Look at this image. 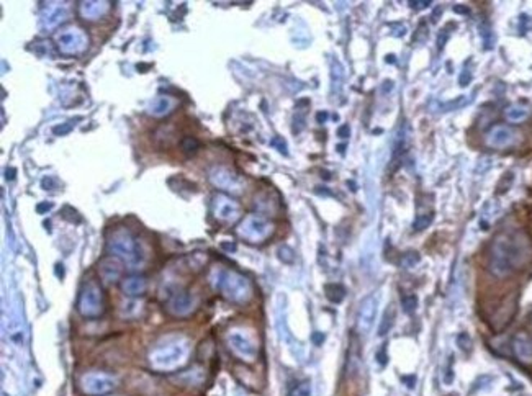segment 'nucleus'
Wrapping results in <instances>:
<instances>
[{
	"label": "nucleus",
	"instance_id": "obj_15",
	"mask_svg": "<svg viewBox=\"0 0 532 396\" xmlns=\"http://www.w3.org/2000/svg\"><path fill=\"white\" fill-rule=\"evenodd\" d=\"M123 261L115 256H107L98 262V275L105 283H115L122 278Z\"/></svg>",
	"mask_w": 532,
	"mask_h": 396
},
{
	"label": "nucleus",
	"instance_id": "obj_32",
	"mask_svg": "<svg viewBox=\"0 0 532 396\" xmlns=\"http://www.w3.org/2000/svg\"><path fill=\"white\" fill-rule=\"evenodd\" d=\"M270 144H272V148H275L277 151H279L280 154H285V156H287V154H288L287 141H285L282 136H275L274 140L270 141Z\"/></svg>",
	"mask_w": 532,
	"mask_h": 396
},
{
	"label": "nucleus",
	"instance_id": "obj_13",
	"mask_svg": "<svg viewBox=\"0 0 532 396\" xmlns=\"http://www.w3.org/2000/svg\"><path fill=\"white\" fill-rule=\"evenodd\" d=\"M195 308V298L187 290H175L174 294L169 295L166 301V309L169 314L175 318L189 316Z\"/></svg>",
	"mask_w": 532,
	"mask_h": 396
},
{
	"label": "nucleus",
	"instance_id": "obj_26",
	"mask_svg": "<svg viewBox=\"0 0 532 396\" xmlns=\"http://www.w3.org/2000/svg\"><path fill=\"white\" fill-rule=\"evenodd\" d=\"M33 50H34V53L40 56V58H51V59H53L54 56H56V51L53 48V45H51V43L46 41V40L36 43Z\"/></svg>",
	"mask_w": 532,
	"mask_h": 396
},
{
	"label": "nucleus",
	"instance_id": "obj_34",
	"mask_svg": "<svg viewBox=\"0 0 532 396\" xmlns=\"http://www.w3.org/2000/svg\"><path fill=\"white\" fill-rule=\"evenodd\" d=\"M431 6L429 0H419V2H416V0H411L409 2V7L413 8V10H425V8H427Z\"/></svg>",
	"mask_w": 532,
	"mask_h": 396
},
{
	"label": "nucleus",
	"instance_id": "obj_19",
	"mask_svg": "<svg viewBox=\"0 0 532 396\" xmlns=\"http://www.w3.org/2000/svg\"><path fill=\"white\" fill-rule=\"evenodd\" d=\"M66 20H67V8L64 6H59V3H54V7H50V10L43 15L41 23L46 30H54L61 23H64Z\"/></svg>",
	"mask_w": 532,
	"mask_h": 396
},
{
	"label": "nucleus",
	"instance_id": "obj_8",
	"mask_svg": "<svg viewBox=\"0 0 532 396\" xmlns=\"http://www.w3.org/2000/svg\"><path fill=\"white\" fill-rule=\"evenodd\" d=\"M211 213H213L215 219H218L220 223L224 225H233L236 223L241 217V205L237 204L233 197H229L228 193H215L211 198Z\"/></svg>",
	"mask_w": 532,
	"mask_h": 396
},
{
	"label": "nucleus",
	"instance_id": "obj_21",
	"mask_svg": "<svg viewBox=\"0 0 532 396\" xmlns=\"http://www.w3.org/2000/svg\"><path fill=\"white\" fill-rule=\"evenodd\" d=\"M406 148H408V126L403 123L396 133L395 141H393V162L403 156L406 153Z\"/></svg>",
	"mask_w": 532,
	"mask_h": 396
},
{
	"label": "nucleus",
	"instance_id": "obj_14",
	"mask_svg": "<svg viewBox=\"0 0 532 396\" xmlns=\"http://www.w3.org/2000/svg\"><path fill=\"white\" fill-rule=\"evenodd\" d=\"M518 140V133L513 128L506 126V124H496L490 131L487 133V144L490 148L503 149L508 146H513Z\"/></svg>",
	"mask_w": 532,
	"mask_h": 396
},
{
	"label": "nucleus",
	"instance_id": "obj_2",
	"mask_svg": "<svg viewBox=\"0 0 532 396\" xmlns=\"http://www.w3.org/2000/svg\"><path fill=\"white\" fill-rule=\"evenodd\" d=\"M210 283L223 298L231 303H246L253 296V285L249 278L236 270L215 267L210 274Z\"/></svg>",
	"mask_w": 532,
	"mask_h": 396
},
{
	"label": "nucleus",
	"instance_id": "obj_3",
	"mask_svg": "<svg viewBox=\"0 0 532 396\" xmlns=\"http://www.w3.org/2000/svg\"><path fill=\"white\" fill-rule=\"evenodd\" d=\"M189 354L190 346L187 339L171 338L149 352V364L158 372H174L187 362Z\"/></svg>",
	"mask_w": 532,
	"mask_h": 396
},
{
	"label": "nucleus",
	"instance_id": "obj_37",
	"mask_svg": "<svg viewBox=\"0 0 532 396\" xmlns=\"http://www.w3.org/2000/svg\"><path fill=\"white\" fill-rule=\"evenodd\" d=\"M350 135V130L348 124H343V126L337 128V136L339 138H348Z\"/></svg>",
	"mask_w": 532,
	"mask_h": 396
},
{
	"label": "nucleus",
	"instance_id": "obj_39",
	"mask_svg": "<svg viewBox=\"0 0 532 396\" xmlns=\"http://www.w3.org/2000/svg\"><path fill=\"white\" fill-rule=\"evenodd\" d=\"M311 339H313V342L317 344V346H319L324 341V334L323 333H315L313 336H311Z\"/></svg>",
	"mask_w": 532,
	"mask_h": 396
},
{
	"label": "nucleus",
	"instance_id": "obj_28",
	"mask_svg": "<svg viewBox=\"0 0 532 396\" xmlns=\"http://www.w3.org/2000/svg\"><path fill=\"white\" fill-rule=\"evenodd\" d=\"M79 120V118H77ZM77 120H67V122H64L61 124H56V126L53 128V133L56 136H66L71 133L72 130L76 128V122Z\"/></svg>",
	"mask_w": 532,
	"mask_h": 396
},
{
	"label": "nucleus",
	"instance_id": "obj_1",
	"mask_svg": "<svg viewBox=\"0 0 532 396\" xmlns=\"http://www.w3.org/2000/svg\"><path fill=\"white\" fill-rule=\"evenodd\" d=\"M524 246L518 236L503 232L493 241L490 251V270L496 277H506L521 264Z\"/></svg>",
	"mask_w": 532,
	"mask_h": 396
},
{
	"label": "nucleus",
	"instance_id": "obj_22",
	"mask_svg": "<svg viewBox=\"0 0 532 396\" xmlns=\"http://www.w3.org/2000/svg\"><path fill=\"white\" fill-rule=\"evenodd\" d=\"M324 294L331 303H341L345 296V288L339 283H328V285H324Z\"/></svg>",
	"mask_w": 532,
	"mask_h": 396
},
{
	"label": "nucleus",
	"instance_id": "obj_27",
	"mask_svg": "<svg viewBox=\"0 0 532 396\" xmlns=\"http://www.w3.org/2000/svg\"><path fill=\"white\" fill-rule=\"evenodd\" d=\"M432 219H434V214H432V212L418 214L416 219H414V223H413V230L414 231H425L426 228L431 226Z\"/></svg>",
	"mask_w": 532,
	"mask_h": 396
},
{
	"label": "nucleus",
	"instance_id": "obj_33",
	"mask_svg": "<svg viewBox=\"0 0 532 396\" xmlns=\"http://www.w3.org/2000/svg\"><path fill=\"white\" fill-rule=\"evenodd\" d=\"M419 262V254L418 252H406L403 256V261H401V265L406 267V269H411Z\"/></svg>",
	"mask_w": 532,
	"mask_h": 396
},
{
	"label": "nucleus",
	"instance_id": "obj_9",
	"mask_svg": "<svg viewBox=\"0 0 532 396\" xmlns=\"http://www.w3.org/2000/svg\"><path fill=\"white\" fill-rule=\"evenodd\" d=\"M209 179L216 188L229 193H243L246 185L244 179L240 174H236L235 170L224 166L211 167L209 172Z\"/></svg>",
	"mask_w": 532,
	"mask_h": 396
},
{
	"label": "nucleus",
	"instance_id": "obj_24",
	"mask_svg": "<svg viewBox=\"0 0 532 396\" xmlns=\"http://www.w3.org/2000/svg\"><path fill=\"white\" fill-rule=\"evenodd\" d=\"M527 115H529V110L524 109V107H521V105H513V107H509L508 110H506V118H508L509 122H513V123L522 122V120L527 118Z\"/></svg>",
	"mask_w": 532,
	"mask_h": 396
},
{
	"label": "nucleus",
	"instance_id": "obj_7",
	"mask_svg": "<svg viewBox=\"0 0 532 396\" xmlns=\"http://www.w3.org/2000/svg\"><path fill=\"white\" fill-rule=\"evenodd\" d=\"M229 351L243 362H254L257 359V346L254 339L243 329H233L226 336Z\"/></svg>",
	"mask_w": 532,
	"mask_h": 396
},
{
	"label": "nucleus",
	"instance_id": "obj_6",
	"mask_svg": "<svg viewBox=\"0 0 532 396\" xmlns=\"http://www.w3.org/2000/svg\"><path fill=\"white\" fill-rule=\"evenodd\" d=\"M103 295L100 287L95 282L84 283L81 288L79 298H77V311L81 316L87 318V320H97L103 314Z\"/></svg>",
	"mask_w": 532,
	"mask_h": 396
},
{
	"label": "nucleus",
	"instance_id": "obj_10",
	"mask_svg": "<svg viewBox=\"0 0 532 396\" xmlns=\"http://www.w3.org/2000/svg\"><path fill=\"white\" fill-rule=\"evenodd\" d=\"M116 388V380L108 373L89 372L81 377V390L89 396H103Z\"/></svg>",
	"mask_w": 532,
	"mask_h": 396
},
{
	"label": "nucleus",
	"instance_id": "obj_40",
	"mask_svg": "<svg viewBox=\"0 0 532 396\" xmlns=\"http://www.w3.org/2000/svg\"><path fill=\"white\" fill-rule=\"evenodd\" d=\"M326 120H328V113H326V111H319V113L317 115V122L318 123H326Z\"/></svg>",
	"mask_w": 532,
	"mask_h": 396
},
{
	"label": "nucleus",
	"instance_id": "obj_17",
	"mask_svg": "<svg viewBox=\"0 0 532 396\" xmlns=\"http://www.w3.org/2000/svg\"><path fill=\"white\" fill-rule=\"evenodd\" d=\"M513 351L521 362L532 364V338L526 333H518L513 339Z\"/></svg>",
	"mask_w": 532,
	"mask_h": 396
},
{
	"label": "nucleus",
	"instance_id": "obj_11",
	"mask_svg": "<svg viewBox=\"0 0 532 396\" xmlns=\"http://www.w3.org/2000/svg\"><path fill=\"white\" fill-rule=\"evenodd\" d=\"M87 45H89L87 34L82 32L81 28L71 27V28L63 30V32L58 34V48L63 54H67V56L79 54L87 48Z\"/></svg>",
	"mask_w": 532,
	"mask_h": 396
},
{
	"label": "nucleus",
	"instance_id": "obj_42",
	"mask_svg": "<svg viewBox=\"0 0 532 396\" xmlns=\"http://www.w3.org/2000/svg\"><path fill=\"white\" fill-rule=\"evenodd\" d=\"M387 63H395V56H387Z\"/></svg>",
	"mask_w": 532,
	"mask_h": 396
},
{
	"label": "nucleus",
	"instance_id": "obj_23",
	"mask_svg": "<svg viewBox=\"0 0 532 396\" xmlns=\"http://www.w3.org/2000/svg\"><path fill=\"white\" fill-rule=\"evenodd\" d=\"M393 320H395V309H393V307L390 305V307L385 309V313H383V316H382V321H380V326H379V334L380 336H385V334L388 333V331L392 329Z\"/></svg>",
	"mask_w": 532,
	"mask_h": 396
},
{
	"label": "nucleus",
	"instance_id": "obj_35",
	"mask_svg": "<svg viewBox=\"0 0 532 396\" xmlns=\"http://www.w3.org/2000/svg\"><path fill=\"white\" fill-rule=\"evenodd\" d=\"M470 79H471L470 71H469V69H464V71H462L460 77H458V82H460L462 87H465V85L470 84Z\"/></svg>",
	"mask_w": 532,
	"mask_h": 396
},
{
	"label": "nucleus",
	"instance_id": "obj_5",
	"mask_svg": "<svg viewBox=\"0 0 532 396\" xmlns=\"http://www.w3.org/2000/svg\"><path fill=\"white\" fill-rule=\"evenodd\" d=\"M236 232L241 239L248 241L251 244H261L270 238L272 232H274V225H272L270 219L254 213L241 219Z\"/></svg>",
	"mask_w": 532,
	"mask_h": 396
},
{
	"label": "nucleus",
	"instance_id": "obj_41",
	"mask_svg": "<svg viewBox=\"0 0 532 396\" xmlns=\"http://www.w3.org/2000/svg\"><path fill=\"white\" fill-rule=\"evenodd\" d=\"M15 174H17V170H15V169H7V170H6V177H7V180H14V179H15Z\"/></svg>",
	"mask_w": 532,
	"mask_h": 396
},
{
	"label": "nucleus",
	"instance_id": "obj_20",
	"mask_svg": "<svg viewBox=\"0 0 532 396\" xmlns=\"http://www.w3.org/2000/svg\"><path fill=\"white\" fill-rule=\"evenodd\" d=\"M174 107H175V103L171 97L158 96L156 98H153V100H151L148 110L153 116H166V115L171 113L172 110H174Z\"/></svg>",
	"mask_w": 532,
	"mask_h": 396
},
{
	"label": "nucleus",
	"instance_id": "obj_29",
	"mask_svg": "<svg viewBox=\"0 0 532 396\" xmlns=\"http://www.w3.org/2000/svg\"><path fill=\"white\" fill-rule=\"evenodd\" d=\"M288 396H311V385L310 382H300L290 390Z\"/></svg>",
	"mask_w": 532,
	"mask_h": 396
},
{
	"label": "nucleus",
	"instance_id": "obj_25",
	"mask_svg": "<svg viewBox=\"0 0 532 396\" xmlns=\"http://www.w3.org/2000/svg\"><path fill=\"white\" fill-rule=\"evenodd\" d=\"M180 148H182L185 154L192 156V154H195L197 151L200 149V141H198L195 136H185L182 138V141H180Z\"/></svg>",
	"mask_w": 532,
	"mask_h": 396
},
{
	"label": "nucleus",
	"instance_id": "obj_30",
	"mask_svg": "<svg viewBox=\"0 0 532 396\" xmlns=\"http://www.w3.org/2000/svg\"><path fill=\"white\" fill-rule=\"evenodd\" d=\"M401 308H403V311L406 314H411L414 311V309L418 308V298L416 295H405L403 298H401Z\"/></svg>",
	"mask_w": 532,
	"mask_h": 396
},
{
	"label": "nucleus",
	"instance_id": "obj_31",
	"mask_svg": "<svg viewBox=\"0 0 532 396\" xmlns=\"http://www.w3.org/2000/svg\"><path fill=\"white\" fill-rule=\"evenodd\" d=\"M279 259L285 262V264H293V261H295V254H293V251L288 246H280Z\"/></svg>",
	"mask_w": 532,
	"mask_h": 396
},
{
	"label": "nucleus",
	"instance_id": "obj_18",
	"mask_svg": "<svg viewBox=\"0 0 532 396\" xmlns=\"http://www.w3.org/2000/svg\"><path fill=\"white\" fill-rule=\"evenodd\" d=\"M120 288L127 296H141L148 290V280H146L142 275H129V277H125L122 283H120Z\"/></svg>",
	"mask_w": 532,
	"mask_h": 396
},
{
	"label": "nucleus",
	"instance_id": "obj_38",
	"mask_svg": "<svg viewBox=\"0 0 532 396\" xmlns=\"http://www.w3.org/2000/svg\"><path fill=\"white\" fill-rule=\"evenodd\" d=\"M377 362L380 365L387 364V352H385V347L380 349V352H377Z\"/></svg>",
	"mask_w": 532,
	"mask_h": 396
},
{
	"label": "nucleus",
	"instance_id": "obj_4",
	"mask_svg": "<svg viewBox=\"0 0 532 396\" xmlns=\"http://www.w3.org/2000/svg\"><path fill=\"white\" fill-rule=\"evenodd\" d=\"M107 246L111 256L118 257L120 261H123V264L129 265L131 269L141 265L142 259H145L140 243L127 228H116L111 231L108 236Z\"/></svg>",
	"mask_w": 532,
	"mask_h": 396
},
{
	"label": "nucleus",
	"instance_id": "obj_36",
	"mask_svg": "<svg viewBox=\"0 0 532 396\" xmlns=\"http://www.w3.org/2000/svg\"><path fill=\"white\" fill-rule=\"evenodd\" d=\"M53 208V204H47V201H45V204H40L36 205V212L38 213H45V212H50V210Z\"/></svg>",
	"mask_w": 532,
	"mask_h": 396
},
{
	"label": "nucleus",
	"instance_id": "obj_16",
	"mask_svg": "<svg viewBox=\"0 0 532 396\" xmlns=\"http://www.w3.org/2000/svg\"><path fill=\"white\" fill-rule=\"evenodd\" d=\"M108 7H110V3L103 2V0L102 2L100 0H89V2L79 3V14L84 20L95 21L107 14Z\"/></svg>",
	"mask_w": 532,
	"mask_h": 396
},
{
	"label": "nucleus",
	"instance_id": "obj_12",
	"mask_svg": "<svg viewBox=\"0 0 532 396\" xmlns=\"http://www.w3.org/2000/svg\"><path fill=\"white\" fill-rule=\"evenodd\" d=\"M379 295L370 294L359 305L357 311V333L367 336L374 328L375 320H377V308H379Z\"/></svg>",
	"mask_w": 532,
	"mask_h": 396
}]
</instances>
